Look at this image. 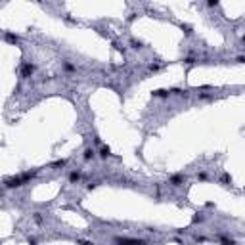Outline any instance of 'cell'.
<instances>
[{
    "label": "cell",
    "instance_id": "cell-1",
    "mask_svg": "<svg viewBox=\"0 0 245 245\" xmlns=\"http://www.w3.org/2000/svg\"><path fill=\"white\" fill-rule=\"evenodd\" d=\"M35 71H37V65H35L33 61H23L19 67V77L21 79H29L35 75Z\"/></svg>",
    "mask_w": 245,
    "mask_h": 245
},
{
    "label": "cell",
    "instance_id": "cell-2",
    "mask_svg": "<svg viewBox=\"0 0 245 245\" xmlns=\"http://www.w3.org/2000/svg\"><path fill=\"white\" fill-rule=\"evenodd\" d=\"M115 245H146V240L140 237H115Z\"/></svg>",
    "mask_w": 245,
    "mask_h": 245
},
{
    "label": "cell",
    "instance_id": "cell-3",
    "mask_svg": "<svg viewBox=\"0 0 245 245\" xmlns=\"http://www.w3.org/2000/svg\"><path fill=\"white\" fill-rule=\"evenodd\" d=\"M184 182H186V174H182V172H176V174L169 176V184H172V186H182Z\"/></svg>",
    "mask_w": 245,
    "mask_h": 245
},
{
    "label": "cell",
    "instance_id": "cell-4",
    "mask_svg": "<svg viewBox=\"0 0 245 245\" xmlns=\"http://www.w3.org/2000/svg\"><path fill=\"white\" fill-rule=\"evenodd\" d=\"M96 153H98V151L92 148V146H86L84 151H82V159H84V161H92V159L96 157Z\"/></svg>",
    "mask_w": 245,
    "mask_h": 245
},
{
    "label": "cell",
    "instance_id": "cell-5",
    "mask_svg": "<svg viewBox=\"0 0 245 245\" xmlns=\"http://www.w3.org/2000/svg\"><path fill=\"white\" fill-rule=\"evenodd\" d=\"M81 178H82V170H81V169H75V170H71V172H69V184H77V182H81Z\"/></svg>",
    "mask_w": 245,
    "mask_h": 245
},
{
    "label": "cell",
    "instance_id": "cell-6",
    "mask_svg": "<svg viewBox=\"0 0 245 245\" xmlns=\"http://www.w3.org/2000/svg\"><path fill=\"white\" fill-rule=\"evenodd\" d=\"M151 96L153 98H169L170 96V88H157L151 92Z\"/></svg>",
    "mask_w": 245,
    "mask_h": 245
},
{
    "label": "cell",
    "instance_id": "cell-7",
    "mask_svg": "<svg viewBox=\"0 0 245 245\" xmlns=\"http://www.w3.org/2000/svg\"><path fill=\"white\" fill-rule=\"evenodd\" d=\"M61 67H63L65 73H75V71H77V65H75V63H71V61H67V60L61 63Z\"/></svg>",
    "mask_w": 245,
    "mask_h": 245
},
{
    "label": "cell",
    "instance_id": "cell-8",
    "mask_svg": "<svg viewBox=\"0 0 245 245\" xmlns=\"http://www.w3.org/2000/svg\"><path fill=\"white\" fill-rule=\"evenodd\" d=\"M98 155L102 157V159H107V157H111V149H109V148H107L105 144H104V146H100V151H98Z\"/></svg>",
    "mask_w": 245,
    "mask_h": 245
},
{
    "label": "cell",
    "instance_id": "cell-9",
    "mask_svg": "<svg viewBox=\"0 0 245 245\" xmlns=\"http://www.w3.org/2000/svg\"><path fill=\"white\" fill-rule=\"evenodd\" d=\"M31 218H33L35 224H38V226L44 224V217H42V213H33V214H31Z\"/></svg>",
    "mask_w": 245,
    "mask_h": 245
},
{
    "label": "cell",
    "instance_id": "cell-10",
    "mask_svg": "<svg viewBox=\"0 0 245 245\" xmlns=\"http://www.w3.org/2000/svg\"><path fill=\"white\" fill-rule=\"evenodd\" d=\"M2 37H4V40H6V42H12V44H16V42L19 40V38L16 37V35H12V33H8V31H4Z\"/></svg>",
    "mask_w": 245,
    "mask_h": 245
},
{
    "label": "cell",
    "instance_id": "cell-11",
    "mask_svg": "<svg viewBox=\"0 0 245 245\" xmlns=\"http://www.w3.org/2000/svg\"><path fill=\"white\" fill-rule=\"evenodd\" d=\"M65 165H67V159H57V161H54L52 165H50V167L52 169H63Z\"/></svg>",
    "mask_w": 245,
    "mask_h": 245
},
{
    "label": "cell",
    "instance_id": "cell-12",
    "mask_svg": "<svg viewBox=\"0 0 245 245\" xmlns=\"http://www.w3.org/2000/svg\"><path fill=\"white\" fill-rule=\"evenodd\" d=\"M203 220H205V214L203 213H196L193 218H192V224H199V222H203Z\"/></svg>",
    "mask_w": 245,
    "mask_h": 245
},
{
    "label": "cell",
    "instance_id": "cell-13",
    "mask_svg": "<svg viewBox=\"0 0 245 245\" xmlns=\"http://www.w3.org/2000/svg\"><path fill=\"white\" fill-rule=\"evenodd\" d=\"M218 243H220V245H237L236 240H230V237H220Z\"/></svg>",
    "mask_w": 245,
    "mask_h": 245
},
{
    "label": "cell",
    "instance_id": "cell-14",
    "mask_svg": "<svg viewBox=\"0 0 245 245\" xmlns=\"http://www.w3.org/2000/svg\"><path fill=\"white\" fill-rule=\"evenodd\" d=\"M130 46H132L134 50H140V48H142L144 44H142V42H140V40H130Z\"/></svg>",
    "mask_w": 245,
    "mask_h": 245
},
{
    "label": "cell",
    "instance_id": "cell-15",
    "mask_svg": "<svg viewBox=\"0 0 245 245\" xmlns=\"http://www.w3.org/2000/svg\"><path fill=\"white\" fill-rule=\"evenodd\" d=\"M159 69H161L159 63H151V65H149V71H151V73H155V71H159Z\"/></svg>",
    "mask_w": 245,
    "mask_h": 245
},
{
    "label": "cell",
    "instance_id": "cell-16",
    "mask_svg": "<svg viewBox=\"0 0 245 245\" xmlns=\"http://www.w3.org/2000/svg\"><path fill=\"white\" fill-rule=\"evenodd\" d=\"M98 184H100V182H90V184H86V190H96Z\"/></svg>",
    "mask_w": 245,
    "mask_h": 245
},
{
    "label": "cell",
    "instance_id": "cell-17",
    "mask_svg": "<svg viewBox=\"0 0 245 245\" xmlns=\"http://www.w3.org/2000/svg\"><path fill=\"white\" fill-rule=\"evenodd\" d=\"M217 6H218L217 0H209V2H207V8H217Z\"/></svg>",
    "mask_w": 245,
    "mask_h": 245
},
{
    "label": "cell",
    "instance_id": "cell-18",
    "mask_svg": "<svg viewBox=\"0 0 245 245\" xmlns=\"http://www.w3.org/2000/svg\"><path fill=\"white\" fill-rule=\"evenodd\" d=\"M207 178H209V176H207V172H199V174H197V180H201V182H205Z\"/></svg>",
    "mask_w": 245,
    "mask_h": 245
},
{
    "label": "cell",
    "instance_id": "cell-19",
    "mask_svg": "<svg viewBox=\"0 0 245 245\" xmlns=\"http://www.w3.org/2000/svg\"><path fill=\"white\" fill-rule=\"evenodd\" d=\"M184 63H186V65H193V63H196V60L190 56V57H186V60H184Z\"/></svg>",
    "mask_w": 245,
    "mask_h": 245
},
{
    "label": "cell",
    "instance_id": "cell-20",
    "mask_svg": "<svg viewBox=\"0 0 245 245\" xmlns=\"http://www.w3.org/2000/svg\"><path fill=\"white\" fill-rule=\"evenodd\" d=\"M27 243H29V245H37L38 240H37V237H27Z\"/></svg>",
    "mask_w": 245,
    "mask_h": 245
},
{
    "label": "cell",
    "instance_id": "cell-21",
    "mask_svg": "<svg viewBox=\"0 0 245 245\" xmlns=\"http://www.w3.org/2000/svg\"><path fill=\"white\" fill-rule=\"evenodd\" d=\"M182 31H184L186 35H192V27H190V25H182Z\"/></svg>",
    "mask_w": 245,
    "mask_h": 245
},
{
    "label": "cell",
    "instance_id": "cell-22",
    "mask_svg": "<svg viewBox=\"0 0 245 245\" xmlns=\"http://www.w3.org/2000/svg\"><path fill=\"white\" fill-rule=\"evenodd\" d=\"M77 243H79V245H94L92 241H86V240H79Z\"/></svg>",
    "mask_w": 245,
    "mask_h": 245
},
{
    "label": "cell",
    "instance_id": "cell-23",
    "mask_svg": "<svg viewBox=\"0 0 245 245\" xmlns=\"http://www.w3.org/2000/svg\"><path fill=\"white\" fill-rule=\"evenodd\" d=\"M236 61H237V63H245V56H237Z\"/></svg>",
    "mask_w": 245,
    "mask_h": 245
}]
</instances>
